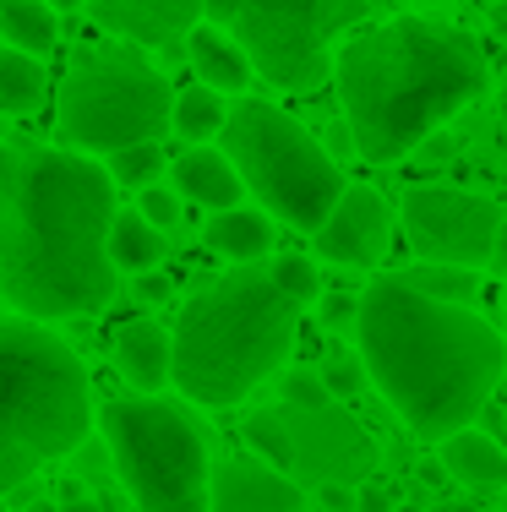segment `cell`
Instances as JSON below:
<instances>
[{
  "mask_svg": "<svg viewBox=\"0 0 507 512\" xmlns=\"http://www.w3.org/2000/svg\"><path fill=\"white\" fill-rule=\"evenodd\" d=\"M322 316H328L333 327L355 322V295H328V306H322Z\"/></svg>",
  "mask_w": 507,
  "mask_h": 512,
  "instance_id": "obj_34",
  "label": "cell"
},
{
  "mask_svg": "<svg viewBox=\"0 0 507 512\" xmlns=\"http://www.w3.org/2000/svg\"><path fill=\"white\" fill-rule=\"evenodd\" d=\"M420 480H426V485H442V480H448V469H442V463L431 458V463H420Z\"/></svg>",
  "mask_w": 507,
  "mask_h": 512,
  "instance_id": "obj_37",
  "label": "cell"
},
{
  "mask_svg": "<svg viewBox=\"0 0 507 512\" xmlns=\"http://www.w3.org/2000/svg\"><path fill=\"white\" fill-rule=\"evenodd\" d=\"M115 365L131 387L142 393H159L169 382V333L148 316H131V322L115 327Z\"/></svg>",
  "mask_w": 507,
  "mask_h": 512,
  "instance_id": "obj_15",
  "label": "cell"
},
{
  "mask_svg": "<svg viewBox=\"0 0 507 512\" xmlns=\"http://www.w3.org/2000/svg\"><path fill=\"white\" fill-rule=\"evenodd\" d=\"M371 17V0H235V44L251 77L306 93L333 71V44Z\"/></svg>",
  "mask_w": 507,
  "mask_h": 512,
  "instance_id": "obj_9",
  "label": "cell"
},
{
  "mask_svg": "<svg viewBox=\"0 0 507 512\" xmlns=\"http://www.w3.org/2000/svg\"><path fill=\"white\" fill-rule=\"evenodd\" d=\"M202 17H208L213 28H219V22L235 17V0H202Z\"/></svg>",
  "mask_w": 507,
  "mask_h": 512,
  "instance_id": "obj_35",
  "label": "cell"
},
{
  "mask_svg": "<svg viewBox=\"0 0 507 512\" xmlns=\"http://www.w3.org/2000/svg\"><path fill=\"white\" fill-rule=\"evenodd\" d=\"M317 502L328 512H355V485H317Z\"/></svg>",
  "mask_w": 507,
  "mask_h": 512,
  "instance_id": "obj_31",
  "label": "cell"
},
{
  "mask_svg": "<svg viewBox=\"0 0 507 512\" xmlns=\"http://www.w3.org/2000/svg\"><path fill=\"white\" fill-rule=\"evenodd\" d=\"M328 398V387H322L317 371H289L284 376V404H322Z\"/></svg>",
  "mask_w": 507,
  "mask_h": 512,
  "instance_id": "obj_29",
  "label": "cell"
},
{
  "mask_svg": "<svg viewBox=\"0 0 507 512\" xmlns=\"http://www.w3.org/2000/svg\"><path fill=\"white\" fill-rule=\"evenodd\" d=\"M393 502L382 491H355V512H388Z\"/></svg>",
  "mask_w": 507,
  "mask_h": 512,
  "instance_id": "obj_36",
  "label": "cell"
},
{
  "mask_svg": "<svg viewBox=\"0 0 507 512\" xmlns=\"http://www.w3.org/2000/svg\"><path fill=\"white\" fill-rule=\"evenodd\" d=\"M137 300H169V278L153 267V273H137Z\"/></svg>",
  "mask_w": 507,
  "mask_h": 512,
  "instance_id": "obj_33",
  "label": "cell"
},
{
  "mask_svg": "<svg viewBox=\"0 0 507 512\" xmlns=\"http://www.w3.org/2000/svg\"><path fill=\"white\" fill-rule=\"evenodd\" d=\"M355 382H360V360H333L328 376H322V387H333V393H349Z\"/></svg>",
  "mask_w": 507,
  "mask_h": 512,
  "instance_id": "obj_30",
  "label": "cell"
},
{
  "mask_svg": "<svg viewBox=\"0 0 507 512\" xmlns=\"http://www.w3.org/2000/svg\"><path fill=\"white\" fill-rule=\"evenodd\" d=\"M442 447V469L453 474V480H464V485H475V491H502L507 485V447L502 442H491L486 431H453L448 442H437Z\"/></svg>",
  "mask_w": 507,
  "mask_h": 512,
  "instance_id": "obj_18",
  "label": "cell"
},
{
  "mask_svg": "<svg viewBox=\"0 0 507 512\" xmlns=\"http://www.w3.org/2000/svg\"><path fill=\"white\" fill-rule=\"evenodd\" d=\"M409 289H420V295L431 300H453V306H464V300H475L480 289V267H453V262H426L415 267V273H398Z\"/></svg>",
  "mask_w": 507,
  "mask_h": 512,
  "instance_id": "obj_24",
  "label": "cell"
},
{
  "mask_svg": "<svg viewBox=\"0 0 507 512\" xmlns=\"http://www.w3.org/2000/svg\"><path fill=\"white\" fill-rule=\"evenodd\" d=\"M398 213H404V235L420 262L486 267L502 207L491 197H475V191H458V186H409Z\"/></svg>",
  "mask_w": 507,
  "mask_h": 512,
  "instance_id": "obj_11",
  "label": "cell"
},
{
  "mask_svg": "<svg viewBox=\"0 0 507 512\" xmlns=\"http://www.w3.org/2000/svg\"><path fill=\"white\" fill-rule=\"evenodd\" d=\"M486 267L507 278V207L497 213V235H491V256H486Z\"/></svg>",
  "mask_w": 507,
  "mask_h": 512,
  "instance_id": "obj_32",
  "label": "cell"
},
{
  "mask_svg": "<svg viewBox=\"0 0 507 512\" xmlns=\"http://www.w3.org/2000/svg\"><path fill=\"white\" fill-rule=\"evenodd\" d=\"M104 256H110V267L120 273H153V267L164 262V235L148 224V218L131 207V213H120L115 207V218H110V235H104Z\"/></svg>",
  "mask_w": 507,
  "mask_h": 512,
  "instance_id": "obj_20",
  "label": "cell"
},
{
  "mask_svg": "<svg viewBox=\"0 0 507 512\" xmlns=\"http://www.w3.org/2000/svg\"><path fill=\"white\" fill-rule=\"evenodd\" d=\"M246 442H251V458H262L268 469H289V442H284V431H279V420H273V409H257L246 420Z\"/></svg>",
  "mask_w": 507,
  "mask_h": 512,
  "instance_id": "obj_26",
  "label": "cell"
},
{
  "mask_svg": "<svg viewBox=\"0 0 507 512\" xmlns=\"http://www.w3.org/2000/svg\"><path fill=\"white\" fill-rule=\"evenodd\" d=\"M219 137L240 186L257 191L262 207H273L295 229H317L328 218V207L338 202V191H344V175H338L328 148L295 115H284V109L262 99L229 104Z\"/></svg>",
  "mask_w": 507,
  "mask_h": 512,
  "instance_id": "obj_7",
  "label": "cell"
},
{
  "mask_svg": "<svg viewBox=\"0 0 507 512\" xmlns=\"http://www.w3.org/2000/svg\"><path fill=\"white\" fill-rule=\"evenodd\" d=\"M186 50H191L197 77L208 82L213 93H246V88H251V60H246V50H240V44L229 39L224 28L197 22V28L186 33Z\"/></svg>",
  "mask_w": 507,
  "mask_h": 512,
  "instance_id": "obj_17",
  "label": "cell"
},
{
  "mask_svg": "<svg viewBox=\"0 0 507 512\" xmlns=\"http://www.w3.org/2000/svg\"><path fill=\"white\" fill-rule=\"evenodd\" d=\"M88 431L93 393L71 344L28 316H0V496L77 453Z\"/></svg>",
  "mask_w": 507,
  "mask_h": 512,
  "instance_id": "obj_5",
  "label": "cell"
},
{
  "mask_svg": "<svg viewBox=\"0 0 507 512\" xmlns=\"http://www.w3.org/2000/svg\"><path fill=\"white\" fill-rule=\"evenodd\" d=\"M50 93L39 55H22L11 44H0V115H33Z\"/></svg>",
  "mask_w": 507,
  "mask_h": 512,
  "instance_id": "obj_21",
  "label": "cell"
},
{
  "mask_svg": "<svg viewBox=\"0 0 507 512\" xmlns=\"http://www.w3.org/2000/svg\"><path fill=\"white\" fill-rule=\"evenodd\" d=\"M284 442H289V480L311 485H360L377 469V442L349 409L333 398L322 404H273Z\"/></svg>",
  "mask_w": 507,
  "mask_h": 512,
  "instance_id": "obj_10",
  "label": "cell"
},
{
  "mask_svg": "<svg viewBox=\"0 0 507 512\" xmlns=\"http://www.w3.org/2000/svg\"><path fill=\"white\" fill-rule=\"evenodd\" d=\"M71 512H99V507H93V502H71Z\"/></svg>",
  "mask_w": 507,
  "mask_h": 512,
  "instance_id": "obj_40",
  "label": "cell"
},
{
  "mask_svg": "<svg viewBox=\"0 0 507 512\" xmlns=\"http://www.w3.org/2000/svg\"><path fill=\"white\" fill-rule=\"evenodd\" d=\"M349 142L366 164H398L486 88V55L469 33L431 17L355 28L333 55Z\"/></svg>",
  "mask_w": 507,
  "mask_h": 512,
  "instance_id": "obj_3",
  "label": "cell"
},
{
  "mask_svg": "<svg viewBox=\"0 0 507 512\" xmlns=\"http://www.w3.org/2000/svg\"><path fill=\"white\" fill-rule=\"evenodd\" d=\"M44 6H50V11H77L82 0H44Z\"/></svg>",
  "mask_w": 507,
  "mask_h": 512,
  "instance_id": "obj_39",
  "label": "cell"
},
{
  "mask_svg": "<svg viewBox=\"0 0 507 512\" xmlns=\"http://www.w3.org/2000/svg\"><path fill=\"white\" fill-rule=\"evenodd\" d=\"M202 240H208L213 256H229V262H257V256L273 251V224L268 213H257V207H224V213L208 218V229H202Z\"/></svg>",
  "mask_w": 507,
  "mask_h": 512,
  "instance_id": "obj_19",
  "label": "cell"
},
{
  "mask_svg": "<svg viewBox=\"0 0 507 512\" xmlns=\"http://www.w3.org/2000/svg\"><path fill=\"white\" fill-rule=\"evenodd\" d=\"M137 213L164 235V229H175V224H180V197H175L169 186H159V180H153V186H142V191H137Z\"/></svg>",
  "mask_w": 507,
  "mask_h": 512,
  "instance_id": "obj_28",
  "label": "cell"
},
{
  "mask_svg": "<svg viewBox=\"0 0 507 512\" xmlns=\"http://www.w3.org/2000/svg\"><path fill=\"white\" fill-rule=\"evenodd\" d=\"M268 273H273V284H279L289 300H300V306L317 300V262H311V256H279Z\"/></svg>",
  "mask_w": 507,
  "mask_h": 512,
  "instance_id": "obj_27",
  "label": "cell"
},
{
  "mask_svg": "<svg viewBox=\"0 0 507 512\" xmlns=\"http://www.w3.org/2000/svg\"><path fill=\"white\" fill-rule=\"evenodd\" d=\"M502 344H507V333H502Z\"/></svg>",
  "mask_w": 507,
  "mask_h": 512,
  "instance_id": "obj_42",
  "label": "cell"
},
{
  "mask_svg": "<svg viewBox=\"0 0 507 512\" xmlns=\"http://www.w3.org/2000/svg\"><path fill=\"white\" fill-rule=\"evenodd\" d=\"M306 485L268 469L262 458H224L208 469V512H300Z\"/></svg>",
  "mask_w": 507,
  "mask_h": 512,
  "instance_id": "obj_13",
  "label": "cell"
},
{
  "mask_svg": "<svg viewBox=\"0 0 507 512\" xmlns=\"http://www.w3.org/2000/svg\"><path fill=\"white\" fill-rule=\"evenodd\" d=\"M295 333L300 300L273 284L268 267L246 262L180 306L169 333V382L202 409H235L273 371H284Z\"/></svg>",
  "mask_w": 507,
  "mask_h": 512,
  "instance_id": "obj_4",
  "label": "cell"
},
{
  "mask_svg": "<svg viewBox=\"0 0 507 512\" xmlns=\"http://www.w3.org/2000/svg\"><path fill=\"white\" fill-rule=\"evenodd\" d=\"M355 338L371 387L420 442H448L491 404L507 344L480 311L377 278L355 300Z\"/></svg>",
  "mask_w": 507,
  "mask_h": 512,
  "instance_id": "obj_2",
  "label": "cell"
},
{
  "mask_svg": "<svg viewBox=\"0 0 507 512\" xmlns=\"http://www.w3.org/2000/svg\"><path fill=\"white\" fill-rule=\"evenodd\" d=\"M224 109H229L224 93L186 88V93H175V104H169V131H180L191 148H208V142L224 131Z\"/></svg>",
  "mask_w": 507,
  "mask_h": 512,
  "instance_id": "obj_23",
  "label": "cell"
},
{
  "mask_svg": "<svg viewBox=\"0 0 507 512\" xmlns=\"http://www.w3.org/2000/svg\"><path fill=\"white\" fill-rule=\"evenodd\" d=\"M0 39L22 55H50L55 50V11L44 0H0Z\"/></svg>",
  "mask_w": 507,
  "mask_h": 512,
  "instance_id": "obj_22",
  "label": "cell"
},
{
  "mask_svg": "<svg viewBox=\"0 0 507 512\" xmlns=\"http://www.w3.org/2000/svg\"><path fill=\"white\" fill-rule=\"evenodd\" d=\"M431 512H480V507H475V502H437Z\"/></svg>",
  "mask_w": 507,
  "mask_h": 512,
  "instance_id": "obj_38",
  "label": "cell"
},
{
  "mask_svg": "<svg viewBox=\"0 0 507 512\" xmlns=\"http://www.w3.org/2000/svg\"><path fill=\"white\" fill-rule=\"evenodd\" d=\"M502 126H507V99H502Z\"/></svg>",
  "mask_w": 507,
  "mask_h": 512,
  "instance_id": "obj_41",
  "label": "cell"
},
{
  "mask_svg": "<svg viewBox=\"0 0 507 512\" xmlns=\"http://www.w3.org/2000/svg\"><path fill=\"white\" fill-rule=\"evenodd\" d=\"M164 153H159V142H137V148H120V153H110V180L115 186H153V180L164 175Z\"/></svg>",
  "mask_w": 507,
  "mask_h": 512,
  "instance_id": "obj_25",
  "label": "cell"
},
{
  "mask_svg": "<svg viewBox=\"0 0 507 512\" xmlns=\"http://www.w3.org/2000/svg\"><path fill=\"white\" fill-rule=\"evenodd\" d=\"M110 218L115 180L99 158L0 148V295L28 322L104 311L115 300Z\"/></svg>",
  "mask_w": 507,
  "mask_h": 512,
  "instance_id": "obj_1",
  "label": "cell"
},
{
  "mask_svg": "<svg viewBox=\"0 0 507 512\" xmlns=\"http://www.w3.org/2000/svg\"><path fill=\"white\" fill-rule=\"evenodd\" d=\"M311 240H317L322 262L377 267L382 256H388V240H393V207L371 186H344L338 202L328 207V218L311 229Z\"/></svg>",
  "mask_w": 507,
  "mask_h": 512,
  "instance_id": "obj_12",
  "label": "cell"
},
{
  "mask_svg": "<svg viewBox=\"0 0 507 512\" xmlns=\"http://www.w3.org/2000/svg\"><path fill=\"white\" fill-rule=\"evenodd\" d=\"M104 442L137 512H208V442L180 404L115 398L104 404Z\"/></svg>",
  "mask_w": 507,
  "mask_h": 512,
  "instance_id": "obj_8",
  "label": "cell"
},
{
  "mask_svg": "<svg viewBox=\"0 0 507 512\" xmlns=\"http://www.w3.org/2000/svg\"><path fill=\"white\" fill-rule=\"evenodd\" d=\"M169 104L175 88L159 66H148L131 44H88L71 55L66 82H60V131L71 148L88 158H110L137 142H159L169 131Z\"/></svg>",
  "mask_w": 507,
  "mask_h": 512,
  "instance_id": "obj_6",
  "label": "cell"
},
{
  "mask_svg": "<svg viewBox=\"0 0 507 512\" xmlns=\"http://www.w3.org/2000/svg\"><path fill=\"white\" fill-rule=\"evenodd\" d=\"M82 6L93 11L104 33H120V39L148 44V50L180 44L202 22V0H82Z\"/></svg>",
  "mask_w": 507,
  "mask_h": 512,
  "instance_id": "obj_14",
  "label": "cell"
},
{
  "mask_svg": "<svg viewBox=\"0 0 507 512\" xmlns=\"http://www.w3.org/2000/svg\"><path fill=\"white\" fill-rule=\"evenodd\" d=\"M169 175H175V197H191V202L213 207V213L240 207V191H246L235 175V164H229L219 148H186Z\"/></svg>",
  "mask_w": 507,
  "mask_h": 512,
  "instance_id": "obj_16",
  "label": "cell"
}]
</instances>
